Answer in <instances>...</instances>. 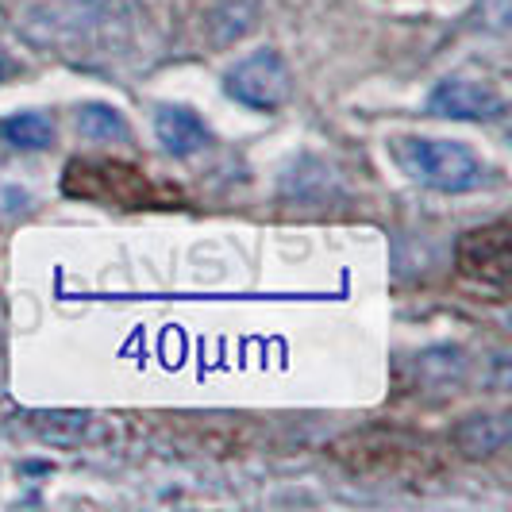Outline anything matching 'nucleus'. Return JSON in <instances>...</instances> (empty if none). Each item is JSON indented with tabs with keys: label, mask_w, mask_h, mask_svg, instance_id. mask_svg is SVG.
Here are the masks:
<instances>
[{
	"label": "nucleus",
	"mask_w": 512,
	"mask_h": 512,
	"mask_svg": "<svg viewBox=\"0 0 512 512\" xmlns=\"http://www.w3.org/2000/svg\"><path fill=\"white\" fill-rule=\"evenodd\" d=\"M128 0H43L24 16V35L39 47H58L74 58L116 54L131 31Z\"/></svg>",
	"instance_id": "nucleus-1"
},
{
	"label": "nucleus",
	"mask_w": 512,
	"mask_h": 512,
	"mask_svg": "<svg viewBox=\"0 0 512 512\" xmlns=\"http://www.w3.org/2000/svg\"><path fill=\"white\" fill-rule=\"evenodd\" d=\"M389 158L409 181L436 189V193H474L489 178V166L474 147L459 139H424V135H397L389 139Z\"/></svg>",
	"instance_id": "nucleus-2"
},
{
	"label": "nucleus",
	"mask_w": 512,
	"mask_h": 512,
	"mask_svg": "<svg viewBox=\"0 0 512 512\" xmlns=\"http://www.w3.org/2000/svg\"><path fill=\"white\" fill-rule=\"evenodd\" d=\"M224 93L251 112H278L293 97V70L282 51L258 47L224 74Z\"/></svg>",
	"instance_id": "nucleus-3"
},
{
	"label": "nucleus",
	"mask_w": 512,
	"mask_h": 512,
	"mask_svg": "<svg viewBox=\"0 0 512 512\" xmlns=\"http://www.w3.org/2000/svg\"><path fill=\"white\" fill-rule=\"evenodd\" d=\"M428 112L439 120H466V124H493L509 112V101L478 77L451 74L436 81L432 97H428Z\"/></svg>",
	"instance_id": "nucleus-4"
},
{
	"label": "nucleus",
	"mask_w": 512,
	"mask_h": 512,
	"mask_svg": "<svg viewBox=\"0 0 512 512\" xmlns=\"http://www.w3.org/2000/svg\"><path fill=\"white\" fill-rule=\"evenodd\" d=\"M154 139L162 143V151L174 158H193L212 143L208 124L185 104H162L154 112Z\"/></svg>",
	"instance_id": "nucleus-5"
},
{
	"label": "nucleus",
	"mask_w": 512,
	"mask_h": 512,
	"mask_svg": "<svg viewBox=\"0 0 512 512\" xmlns=\"http://www.w3.org/2000/svg\"><path fill=\"white\" fill-rule=\"evenodd\" d=\"M54 120L47 112H12L0 120V143L16 151H47L54 147Z\"/></svg>",
	"instance_id": "nucleus-6"
},
{
	"label": "nucleus",
	"mask_w": 512,
	"mask_h": 512,
	"mask_svg": "<svg viewBox=\"0 0 512 512\" xmlns=\"http://www.w3.org/2000/svg\"><path fill=\"white\" fill-rule=\"evenodd\" d=\"M77 135L89 139V143H128L131 128H128V120H124L120 108L93 101V104H81V108H77Z\"/></svg>",
	"instance_id": "nucleus-7"
},
{
	"label": "nucleus",
	"mask_w": 512,
	"mask_h": 512,
	"mask_svg": "<svg viewBox=\"0 0 512 512\" xmlns=\"http://www.w3.org/2000/svg\"><path fill=\"white\" fill-rule=\"evenodd\" d=\"M462 432H474V439L462 436L459 447L466 455H497L505 443H509V424H505V416H470L466 424H462Z\"/></svg>",
	"instance_id": "nucleus-8"
},
{
	"label": "nucleus",
	"mask_w": 512,
	"mask_h": 512,
	"mask_svg": "<svg viewBox=\"0 0 512 512\" xmlns=\"http://www.w3.org/2000/svg\"><path fill=\"white\" fill-rule=\"evenodd\" d=\"M16 74V62H12V58H8V54L0 51V85H4V81H8V77Z\"/></svg>",
	"instance_id": "nucleus-9"
}]
</instances>
